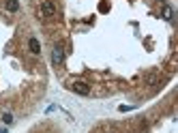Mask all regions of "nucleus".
<instances>
[{
  "instance_id": "0eeeda50",
  "label": "nucleus",
  "mask_w": 178,
  "mask_h": 133,
  "mask_svg": "<svg viewBox=\"0 0 178 133\" xmlns=\"http://www.w3.org/2000/svg\"><path fill=\"white\" fill-rule=\"evenodd\" d=\"M2 120H4V125H11V123H13V116H11L9 112H4V114H2Z\"/></svg>"
},
{
  "instance_id": "7ed1b4c3",
  "label": "nucleus",
  "mask_w": 178,
  "mask_h": 133,
  "mask_svg": "<svg viewBox=\"0 0 178 133\" xmlns=\"http://www.w3.org/2000/svg\"><path fill=\"white\" fill-rule=\"evenodd\" d=\"M71 88L75 90L77 94H88V92H90V88H88V84H86V82H73V84H71Z\"/></svg>"
},
{
  "instance_id": "9d476101",
  "label": "nucleus",
  "mask_w": 178,
  "mask_h": 133,
  "mask_svg": "<svg viewBox=\"0 0 178 133\" xmlns=\"http://www.w3.org/2000/svg\"><path fill=\"white\" fill-rule=\"evenodd\" d=\"M161 2H165V0H161Z\"/></svg>"
},
{
  "instance_id": "6e6552de",
  "label": "nucleus",
  "mask_w": 178,
  "mask_h": 133,
  "mask_svg": "<svg viewBox=\"0 0 178 133\" xmlns=\"http://www.w3.org/2000/svg\"><path fill=\"white\" fill-rule=\"evenodd\" d=\"M118 110H120V112H129V110H133V107H131V105H120Z\"/></svg>"
},
{
  "instance_id": "423d86ee",
  "label": "nucleus",
  "mask_w": 178,
  "mask_h": 133,
  "mask_svg": "<svg viewBox=\"0 0 178 133\" xmlns=\"http://www.w3.org/2000/svg\"><path fill=\"white\" fill-rule=\"evenodd\" d=\"M6 11H11V13L19 11V2L17 0H6Z\"/></svg>"
},
{
  "instance_id": "20e7f679",
  "label": "nucleus",
  "mask_w": 178,
  "mask_h": 133,
  "mask_svg": "<svg viewBox=\"0 0 178 133\" xmlns=\"http://www.w3.org/2000/svg\"><path fill=\"white\" fill-rule=\"evenodd\" d=\"M28 47H30V52H32V54H41V43H39L35 37L28 41Z\"/></svg>"
},
{
  "instance_id": "f257e3e1",
  "label": "nucleus",
  "mask_w": 178,
  "mask_h": 133,
  "mask_svg": "<svg viewBox=\"0 0 178 133\" xmlns=\"http://www.w3.org/2000/svg\"><path fill=\"white\" fill-rule=\"evenodd\" d=\"M52 62H54V67H60V64L64 62V49H62L60 45H56V47L52 49Z\"/></svg>"
},
{
  "instance_id": "f03ea898",
  "label": "nucleus",
  "mask_w": 178,
  "mask_h": 133,
  "mask_svg": "<svg viewBox=\"0 0 178 133\" xmlns=\"http://www.w3.org/2000/svg\"><path fill=\"white\" fill-rule=\"evenodd\" d=\"M41 15L43 17H54L56 15V4L52 0H45L43 4H41Z\"/></svg>"
},
{
  "instance_id": "39448f33",
  "label": "nucleus",
  "mask_w": 178,
  "mask_h": 133,
  "mask_svg": "<svg viewBox=\"0 0 178 133\" xmlns=\"http://www.w3.org/2000/svg\"><path fill=\"white\" fill-rule=\"evenodd\" d=\"M163 19H165V22H172V19H174V9H172V6H165V9H163Z\"/></svg>"
},
{
  "instance_id": "1a4fd4ad",
  "label": "nucleus",
  "mask_w": 178,
  "mask_h": 133,
  "mask_svg": "<svg viewBox=\"0 0 178 133\" xmlns=\"http://www.w3.org/2000/svg\"><path fill=\"white\" fill-rule=\"evenodd\" d=\"M0 133H9V131H6V129H0Z\"/></svg>"
}]
</instances>
